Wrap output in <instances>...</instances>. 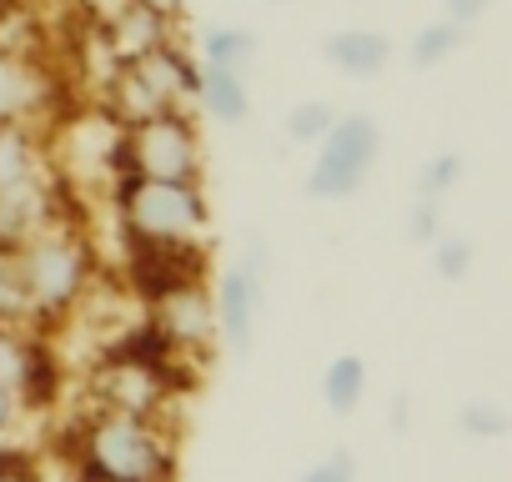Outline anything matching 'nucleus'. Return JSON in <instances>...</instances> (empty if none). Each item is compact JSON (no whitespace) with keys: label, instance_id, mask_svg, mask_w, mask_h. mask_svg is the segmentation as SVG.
I'll use <instances>...</instances> for the list:
<instances>
[{"label":"nucleus","instance_id":"nucleus-1","mask_svg":"<svg viewBox=\"0 0 512 482\" xmlns=\"http://www.w3.org/2000/svg\"><path fill=\"white\" fill-rule=\"evenodd\" d=\"M81 482H176L181 427L176 417H131L91 407L71 437Z\"/></svg>","mask_w":512,"mask_h":482},{"label":"nucleus","instance_id":"nucleus-2","mask_svg":"<svg viewBox=\"0 0 512 482\" xmlns=\"http://www.w3.org/2000/svg\"><path fill=\"white\" fill-rule=\"evenodd\" d=\"M16 262H21V277H26V297H31V317H36V332L51 337L56 322H66L86 292L96 287L101 277V257H96V241L86 236L81 221L61 216L51 221L46 231H36L31 241L16 247Z\"/></svg>","mask_w":512,"mask_h":482},{"label":"nucleus","instance_id":"nucleus-3","mask_svg":"<svg viewBox=\"0 0 512 482\" xmlns=\"http://www.w3.org/2000/svg\"><path fill=\"white\" fill-rule=\"evenodd\" d=\"M121 241H211V196L201 181H141L111 186Z\"/></svg>","mask_w":512,"mask_h":482},{"label":"nucleus","instance_id":"nucleus-4","mask_svg":"<svg viewBox=\"0 0 512 482\" xmlns=\"http://www.w3.org/2000/svg\"><path fill=\"white\" fill-rule=\"evenodd\" d=\"M191 96H196V61L176 41H166V46H151L111 71L106 116L116 126H131V121H146L161 111H186Z\"/></svg>","mask_w":512,"mask_h":482},{"label":"nucleus","instance_id":"nucleus-5","mask_svg":"<svg viewBox=\"0 0 512 482\" xmlns=\"http://www.w3.org/2000/svg\"><path fill=\"white\" fill-rule=\"evenodd\" d=\"M206 171V146L191 121V111H161L146 121L121 126L116 141V176H141V181H201Z\"/></svg>","mask_w":512,"mask_h":482},{"label":"nucleus","instance_id":"nucleus-6","mask_svg":"<svg viewBox=\"0 0 512 482\" xmlns=\"http://www.w3.org/2000/svg\"><path fill=\"white\" fill-rule=\"evenodd\" d=\"M382 156V126L367 111H342L332 131L312 146V166L302 176V196L312 201H352Z\"/></svg>","mask_w":512,"mask_h":482},{"label":"nucleus","instance_id":"nucleus-7","mask_svg":"<svg viewBox=\"0 0 512 482\" xmlns=\"http://www.w3.org/2000/svg\"><path fill=\"white\" fill-rule=\"evenodd\" d=\"M267 241H246V252L231 257V267L211 282V307H216V347H226L236 362L251 357L256 327L267 312Z\"/></svg>","mask_w":512,"mask_h":482},{"label":"nucleus","instance_id":"nucleus-8","mask_svg":"<svg viewBox=\"0 0 512 482\" xmlns=\"http://www.w3.org/2000/svg\"><path fill=\"white\" fill-rule=\"evenodd\" d=\"M121 287L136 307H151L181 287L211 282V241H121Z\"/></svg>","mask_w":512,"mask_h":482},{"label":"nucleus","instance_id":"nucleus-9","mask_svg":"<svg viewBox=\"0 0 512 482\" xmlns=\"http://www.w3.org/2000/svg\"><path fill=\"white\" fill-rule=\"evenodd\" d=\"M146 327L191 367H206L216 352V307H211V282L201 287H181L151 307H141Z\"/></svg>","mask_w":512,"mask_h":482},{"label":"nucleus","instance_id":"nucleus-10","mask_svg":"<svg viewBox=\"0 0 512 482\" xmlns=\"http://www.w3.org/2000/svg\"><path fill=\"white\" fill-rule=\"evenodd\" d=\"M71 216L66 211V181L41 171L21 186H6L0 191V247H21L36 231H46L51 221Z\"/></svg>","mask_w":512,"mask_h":482},{"label":"nucleus","instance_id":"nucleus-11","mask_svg":"<svg viewBox=\"0 0 512 482\" xmlns=\"http://www.w3.org/2000/svg\"><path fill=\"white\" fill-rule=\"evenodd\" d=\"M51 106V81L26 56L0 51V126H36Z\"/></svg>","mask_w":512,"mask_h":482},{"label":"nucleus","instance_id":"nucleus-12","mask_svg":"<svg viewBox=\"0 0 512 482\" xmlns=\"http://www.w3.org/2000/svg\"><path fill=\"white\" fill-rule=\"evenodd\" d=\"M322 56L347 81H377L392 66V36L377 31V26H347V31H332L327 36Z\"/></svg>","mask_w":512,"mask_h":482},{"label":"nucleus","instance_id":"nucleus-13","mask_svg":"<svg viewBox=\"0 0 512 482\" xmlns=\"http://www.w3.org/2000/svg\"><path fill=\"white\" fill-rule=\"evenodd\" d=\"M201 116H211L216 126H246L251 121V86L236 71H216V66H196V96Z\"/></svg>","mask_w":512,"mask_h":482},{"label":"nucleus","instance_id":"nucleus-14","mask_svg":"<svg viewBox=\"0 0 512 482\" xmlns=\"http://www.w3.org/2000/svg\"><path fill=\"white\" fill-rule=\"evenodd\" d=\"M41 171H51L46 136L36 126H0V191L21 186V181H31Z\"/></svg>","mask_w":512,"mask_h":482},{"label":"nucleus","instance_id":"nucleus-15","mask_svg":"<svg viewBox=\"0 0 512 482\" xmlns=\"http://www.w3.org/2000/svg\"><path fill=\"white\" fill-rule=\"evenodd\" d=\"M322 402L332 417H352L367 397V357L362 352H337L327 367H322V382H317Z\"/></svg>","mask_w":512,"mask_h":482},{"label":"nucleus","instance_id":"nucleus-16","mask_svg":"<svg viewBox=\"0 0 512 482\" xmlns=\"http://www.w3.org/2000/svg\"><path fill=\"white\" fill-rule=\"evenodd\" d=\"M256 51H262L256 31H246V26H211V31L201 36L196 66H216V71L251 76V66H256Z\"/></svg>","mask_w":512,"mask_h":482},{"label":"nucleus","instance_id":"nucleus-17","mask_svg":"<svg viewBox=\"0 0 512 482\" xmlns=\"http://www.w3.org/2000/svg\"><path fill=\"white\" fill-rule=\"evenodd\" d=\"M41 337L46 332H31V327H0V387H11L16 397H21V387L31 377Z\"/></svg>","mask_w":512,"mask_h":482},{"label":"nucleus","instance_id":"nucleus-18","mask_svg":"<svg viewBox=\"0 0 512 482\" xmlns=\"http://www.w3.org/2000/svg\"><path fill=\"white\" fill-rule=\"evenodd\" d=\"M462 176H467V156H462V151H432V156L417 166V176H412V196H422V201H447V196L462 186Z\"/></svg>","mask_w":512,"mask_h":482},{"label":"nucleus","instance_id":"nucleus-19","mask_svg":"<svg viewBox=\"0 0 512 482\" xmlns=\"http://www.w3.org/2000/svg\"><path fill=\"white\" fill-rule=\"evenodd\" d=\"M0 327H31V332H36V317H31V297H26V277H21L16 247H0Z\"/></svg>","mask_w":512,"mask_h":482},{"label":"nucleus","instance_id":"nucleus-20","mask_svg":"<svg viewBox=\"0 0 512 482\" xmlns=\"http://www.w3.org/2000/svg\"><path fill=\"white\" fill-rule=\"evenodd\" d=\"M427 262H432V277H437L442 287H462V282L472 277V267H477V241L442 231L432 247H427Z\"/></svg>","mask_w":512,"mask_h":482},{"label":"nucleus","instance_id":"nucleus-21","mask_svg":"<svg viewBox=\"0 0 512 482\" xmlns=\"http://www.w3.org/2000/svg\"><path fill=\"white\" fill-rule=\"evenodd\" d=\"M462 26H452L447 16L442 21H432V26H422L417 36H412V46H407V61H412V71H432V66H442V61H452V51H462Z\"/></svg>","mask_w":512,"mask_h":482},{"label":"nucleus","instance_id":"nucleus-22","mask_svg":"<svg viewBox=\"0 0 512 482\" xmlns=\"http://www.w3.org/2000/svg\"><path fill=\"white\" fill-rule=\"evenodd\" d=\"M457 432L472 437V442H502V437L512 432V417H507V407L492 402V397H467V402L457 407Z\"/></svg>","mask_w":512,"mask_h":482},{"label":"nucleus","instance_id":"nucleus-23","mask_svg":"<svg viewBox=\"0 0 512 482\" xmlns=\"http://www.w3.org/2000/svg\"><path fill=\"white\" fill-rule=\"evenodd\" d=\"M342 111L332 106V101H322V96H312V101H297L292 111H287V121H282V131H287V141L292 146H317L327 131H332V121H337Z\"/></svg>","mask_w":512,"mask_h":482},{"label":"nucleus","instance_id":"nucleus-24","mask_svg":"<svg viewBox=\"0 0 512 482\" xmlns=\"http://www.w3.org/2000/svg\"><path fill=\"white\" fill-rule=\"evenodd\" d=\"M297 482H357V457H352V447H332V452H322L312 467L297 472Z\"/></svg>","mask_w":512,"mask_h":482},{"label":"nucleus","instance_id":"nucleus-25","mask_svg":"<svg viewBox=\"0 0 512 482\" xmlns=\"http://www.w3.org/2000/svg\"><path fill=\"white\" fill-rule=\"evenodd\" d=\"M407 241L412 247H432V241L442 236V201H422L412 196V211H407Z\"/></svg>","mask_w":512,"mask_h":482},{"label":"nucleus","instance_id":"nucleus-26","mask_svg":"<svg viewBox=\"0 0 512 482\" xmlns=\"http://www.w3.org/2000/svg\"><path fill=\"white\" fill-rule=\"evenodd\" d=\"M0 482H46L41 477V457L6 437V442H0Z\"/></svg>","mask_w":512,"mask_h":482},{"label":"nucleus","instance_id":"nucleus-27","mask_svg":"<svg viewBox=\"0 0 512 482\" xmlns=\"http://www.w3.org/2000/svg\"><path fill=\"white\" fill-rule=\"evenodd\" d=\"M21 417H26V407H21V397H16L11 387H0V442H6V437H16V427H21Z\"/></svg>","mask_w":512,"mask_h":482},{"label":"nucleus","instance_id":"nucleus-28","mask_svg":"<svg viewBox=\"0 0 512 482\" xmlns=\"http://www.w3.org/2000/svg\"><path fill=\"white\" fill-rule=\"evenodd\" d=\"M442 6H447V21L467 31L472 21H482V11L492 6V0H442Z\"/></svg>","mask_w":512,"mask_h":482},{"label":"nucleus","instance_id":"nucleus-29","mask_svg":"<svg viewBox=\"0 0 512 482\" xmlns=\"http://www.w3.org/2000/svg\"><path fill=\"white\" fill-rule=\"evenodd\" d=\"M387 427H392L397 437L412 427V397H407V392H397V397H392V407H387Z\"/></svg>","mask_w":512,"mask_h":482},{"label":"nucleus","instance_id":"nucleus-30","mask_svg":"<svg viewBox=\"0 0 512 482\" xmlns=\"http://www.w3.org/2000/svg\"><path fill=\"white\" fill-rule=\"evenodd\" d=\"M282 6H292V0H282Z\"/></svg>","mask_w":512,"mask_h":482}]
</instances>
